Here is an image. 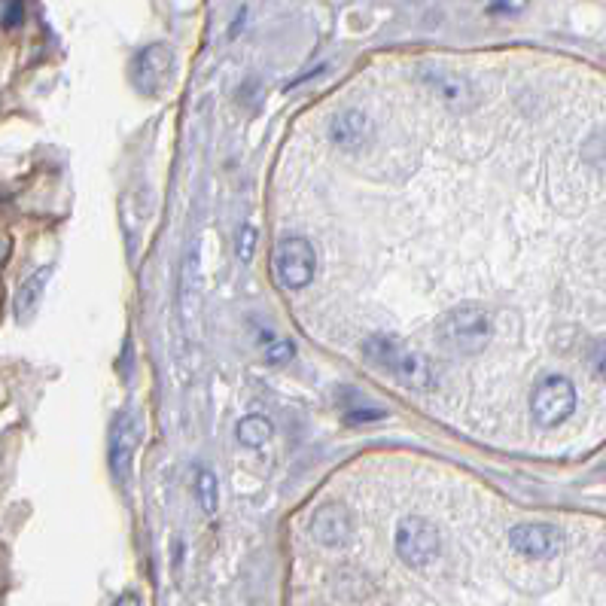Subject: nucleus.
Returning <instances> with one entry per match:
<instances>
[{"label":"nucleus","instance_id":"nucleus-5","mask_svg":"<svg viewBox=\"0 0 606 606\" xmlns=\"http://www.w3.org/2000/svg\"><path fill=\"white\" fill-rule=\"evenodd\" d=\"M506 540L509 549L527 561H555L567 546V533L549 521H518L509 527Z\"/></svg>","mask_w":606,"mask_h":606},{"label":"nucleus","instance_id":"nucleus-6","mask_svg":"<svg viewBox=\"0 0 606 606\" xmlns=\"http://www.w3.org/2000/svg\"><path fill=\"white\" fill-rule=\"evenodd\" d=\"M275 272H278L281 287H287L293 293L311 287V281L317 275V250L311 247V241L305 235H287L278 241Z\"/></svg>","mask_w":606,"mask_h":606},{"label":"nucleus","instance_id":"nucleus-14","mask_svg":"<svg viewBox=\"0 0 606 606\" xmlns=\"http://www.w3.org/2000/svg\"><path fill=\"white\" fill-rule=\"evenodd\" d=\"M198 503L208 515H214L220 506V485H217V476L211 473V469H201L198 473Z\"/></svg>","mask_w":606,"mask_h":606},{"label":"nucleus","instance_id":"nucleus-1","mask_svg":"<svg viewBox=\"0 0 606 606\" xmlns=\"http://www.w3.org/2000/svg\"><path fill=\"white\" fill-rule=\"evenodd\" d=\"M360 354L369 366H375L378 372H387L396 384H402L412 393L430 396V393L442 390L439 363L427 351L412 348L402 339H396L393 332H372L363 342Z\"/></svg>","mask_w":606,"mask_h":606},{"label":"nucleus","instance_id":"nucleus-16","mask_svg":"<svg viewBox=\"0 0 606 606\" xmlns=\"http://www.w3.org/2000/svg\"><path fill=\"white\" fill-rule=\"evenodd\" d=\"M293 354H296V348H293L290 342H272V345L265 348V360L272 363V366H284V363H290Z\"/></svg>","mask_w":606,"mask_h":606},{"label":"nucleus","instance_id":"nucleus-7","mask_svg":"<svg viewBox=\"0 0 606 606\" xmlns=\"http://www.w3.org/2000/svg\"><path fill=\"white\" fill-rule=\"evenodd\" d=\"M369 141H372V119L360 107L339 110L326 125V144L332 153L357 156L369 147Z\"/></svg>","mask_w":606,"mask_h":606},{"label":"nucleus","instance_id":"nucleus-2","mask_svg":"<svg viewBox=\"0 0 606 606\" xmlns=\"http://www.w3.org/2000/svg\"><path fill=\"white\" fill-rule=\"evenodd\" d=\"M497 335H500V317L485 302L451 305L433 329L436 345L448 357H460V360L482 357L497 342Z\"/></svg>","mask_w":606,"mask_h":606},{"label":"nucleus","instance_id":"nucleus-20","mask_svg":"<svg viewBox=\"0 0 606 606\" xmlns=\"http://www.w3.org/2000/svg\"><path fill=\"white\" fill-rule=\"evenodd\" d=\"M113 606H141V597L134 594V591H128V594H122Z\"/></svg>","mask_w":606,"mask_h":606},{"label":"nucleus","instance_id":"nucleus-11","mask_svg":"<svg viewBox=\"0 0 606 606\" xmlns=\"http://www.w3.org/2000/svg\"><path fill=\"white\" fill-rule=\"evenodd\" d=\"M138 445V424L128 412H119L116 421L110 424V448H107V460H110V469L113 476L122 479L131 466V451Z\"/></svg>","mask_w":606,"mask_h":606},{"label":"nucleus","instance_id":"nucleus-10","mask_svg":"<svg viewBox=\"0 0 606 606\" xmlns=\"http://www.w3.org/2000/svg\"><path fill=\"white\" fill-rule=\"evenodd\" d=\"M421 80L424 86L433 92V98L451 110H466L469 104H473V83H469L466 77L454 74V71H442V67H424L421 71Z\"/></svg>","mask_w":606,"mask_h":606},{"label":"nucleus","instance_id":"nucleus-19","mask_svg":"<svg viewBox=\"0 0 606 606\" xmlns=\"http://www.w3.org/2000/svg\"><path fill=\"white\" fill-rule=\"evenodd\" d=\"M527 0H494L491 4V13H518Z\"/></svg>","mask_w":606,"mask_h":606},{"label":"nucleus","instance_id":"nucleus-4","mask_svg":"<svg viewBox=\"0 0 606 606\" xmlns=\"http://www.w3.org/2000/svg\"><path fill=\"white\" fill-rule=\"evenodd\" d=\"M576 406H579V390H576L573 378H567L561 372L543 375L527 396L530 421H536L543 430H555L564 421H570L576 415Z\"/></svg>","mask_w":606,"mask_h":606},{"label":"nucleus","instance_id":"nucleus-13","mask_svg":"<svg viewBox=\"0 0 606 606\" xmlns=\"http://www.w3.org/2000/svg\"><path fill=\"white\" fill-rule=\"evenodd\" d=\"M235 436H238V442L247 445V448H262V445L272 442L275 427L268 424V418H262V415H247L244 421H238Z\"/></svg>","mask_w":606,"mask_h":606},{"label":"nucleus","instance_id":"nucleus-18","mask_svg":"<svg viewBox=\"0 0 606 606\" xmlns=\"http://www.w3.org/2000/svg\"><path fill=\"white\" fill-rule=\"evenodd\" d=\"M375 418H384L381 409H363V412H348V424H366V421H375Z\"/></svg>","mask_w":606,"mask_h":606},{"label":"nucleus","instance_id":"nucleus-15","mask_svg":"<svg viewBox=\"0 0 606 606\" xmlns=\"http://www.w3.org/2000/svg\"><path fill=\"white\" fill-rule=\"evenodd\" d=\"M25 16V4L22 0H0V25L4 28H16Z\"/></svg>","mask_w":606,"mask_h":606},{"label":"nucleus","instance_id":"nucleus-8","mask_svg":"<svg viewBox=\"0 0 606 606\" xmlns=\"http://www.w3.org/2000/svg\"><path fill=\"white\" fill-rule=\"evenodd\" d=\"M308 533H311V540L323 549H345L354 536V518H351L345 503L329 500L314 512Z\"/></svg>","mask_w":606,"mask_h":606},{"label":"nucleus","instance_id":"nucleus-12","mask_svg":"<svg viewBox=\"0 0 606 606\" xmlns=\"http://www.w3.org/2000/svg\"><path fill=\"white\" fill-rule=\"evenodd\" d=\"M49 275H52V268L43 265V268H37V272L19 287V296H16V317H19V320L34 317V311H37V305H40V299H43V290H46Z\"/></svg>","mask_w":606,"mask_h":606},{"label":"nucleus","instance_id":"nucleus-3","mask_svg":"<svg viewBox=\"0 0 606 606\" xmlns=\"http://www.w3.org/2000/svg\"><path fill=\"white\" fill-rule=\"evenodd\" d=\"M445 546L442 527L427 515H402L393 527V555L402 570L430 567Z\"/></svg>","mask_w":606,"mask_h":606},{"label":"nucleus","instance_id":"nucleus-17","mask_svg":"<svg viewBox=\"0 0 606 606\" xmlns=\"http://www.w3.org/2000/svg\"><path fill=\"white\" fill-rule=\"evenodd\" d=\"M253 247H256V226H244V229H241V238H238V256H241L244 262H250Z\"/></svg>","mask_w":606,"mask_h":606},{"label":"nucleus","instance_id":"nucleus-9","mask_svg":"<svg viewBox=\"0 0 606 606\" xmlns=\"http://www.w3.org/2000/svg\"><path fill=\"white\" fill-rule=\"evenodd\" d=\"M171 71H174V52L165 43L141 49L138 58H134V64H131L134 86H138L141 92H147V95H156L168 83Z\"/></svg>","mask_w":606,"mask_h":606}]
</instances>
